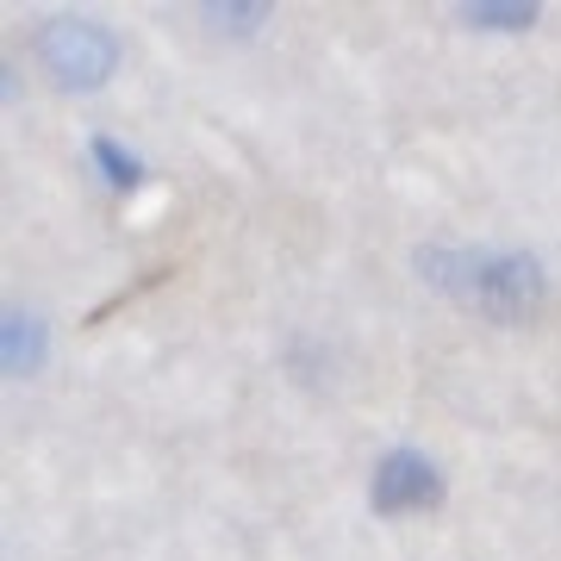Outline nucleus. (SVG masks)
Returning <instances> with one entry per match:
<instances>
[{
  "instance_id": "1",
  "label": "nucleus",
  "mask_w": 561,
  "mask_h": 561,
  "mask_svg": "<svg viewBox=\"0 0 561 561\" xmlns=\"http://www.w3.org/2000/svg\"><path fill=\"white\" fill-rule=\"evenodd\" d=\"M412 275L486 324H530L549 306V268L537 250H505V243H419Z\"/></svg>"
},
{
  "instance_id": "2",
  "label": "nucleus",
  "mask_w": 561,
  "mask_h": 561,
  "mask_svg": "<svg viewBox=\"0 0 561 561\" xmlns=\"http://www.w3.org/2000/svg\"><path fill=\"white\" fill-rule=\"evenodd\" d=\"M32 57L62 94H101L119 76V32L94 13H50L32 25Z\"/></svg>"
},
{
  "instance_id": "3",
  "label": "nucleus",
  "mask_w": 561,
  "mask_h": 561,
  "mask_svg": "<svg viewBox=\"0 0 561 561\" xmlns=\"http://www.w3.org/2000/svg\"><path fill=\"white\" fill-rule=\"evenodd\" d=\"M443 500H449V474L419 443H393L368 468V512L375 518H431V512H443Z\"/></svg>"
},
{
  "instance_id": "4",
  "label": "nucleus",
  "mask_w": 561,
  "mask_h": 561,
  "mask_svg": "<svg viewBox=\"0 0 561 561\" xmlns=\"http://www.w3.org/2000/svg\"><path fill=\"white\" fill-rule=\"evenodd\" d=\"M50 356V319H44L38 306H7V319H0V368H7V381H32Z\"/></svg>"
},
{
  "instance_id": "5",
  "label": "nucleus",
  "mask_w": 561,
  "mask_h": 561,
  "mask_svg": "<svg viewBox=\"0 0 561 561\" xmlns=\"http://www.w3.org/2000/svg\"><path fill=\"white\" fill-rule=\"evenodd\" d=\"M88 169H94V181H101L113 201H131V194L150 187V157L131 150L125 138H113V131H94L88 138Z\"/></svg>"
},
{
  "instance_id": "6",
  "label": "nucleus",
  "mask_w": 561,
  "mask_h": 561,
  "mask_svg": "<svg viewBox=\"0 0 561 561\" xmlns=\"http://www.w3.org/2000/svg\"><path fill=\"white\" fill-rule=\"evenodd\" d=\"M537 20H542L537 0H468V7H461V25H468V32H486V38H518V32H530Z\"/></svg>"
},
{
  "instance_id": "7",
  "label": "nucleus",
  "mask_w": 561,
  "mask_h": 561,
  "mask_svg": "<svg viewBox=\"0 0 561 561\" xmlns=\"http://www.w3.org/2000/svg\"><path fill=\"white\" fill-rule=\"evenodd\" d=\"M201 25L213 32V38H256L262 25H268V7H256V0H213V7H201Z\"/></svg>"
}]
</instances>
